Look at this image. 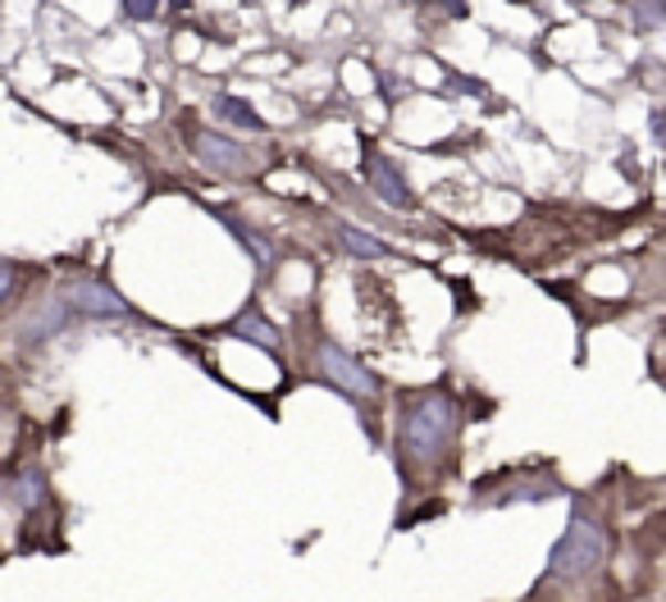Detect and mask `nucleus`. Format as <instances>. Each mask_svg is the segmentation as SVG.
<instances>
[{
  "mask_svg": "<svg viewBox=\"0 0 666 602\" xmlns=\"http://www.w3.org/2000/svg\"><path fill=\"white\" fill-rule=\"evenodd\" d=\"M397 438H402V457L416 470H438L443 452H448L452 438H457V402L443 388L420 393L416 402H406Z\"/></svg>",
  "mask_w": 666,
  "mask_h": 602,
  "instance_id": "f257e3e1",
  "label": "nucleus"
},
{
  "mask_svg": "<svg viewBox=\"0 0 666 602\" xmlns=\"http://www.w3.org/2000/svg\"><path fill=\"white\" fill-rule=\"evenodd\" d=\"M603 557H607L603 525L589 516L584 507H575L571 520H566V530H562V539L552 543V552H548V575L552 580H584V575H594L603 567Z\"/></svg>",
  "mask_w": 666,
  "mask_h": 602,
  "instance_id": "f03ea898",
  "label": "nucleus"
},
{
  "mask_svg": "<svg viewBox=\"0 0 666 602\" xmlns=\"http://www.w3.org/2000/svg\"><path fill=\"white\" fill-rule=\"evenodd\" d=\"M315 365H320L324 380L339 384L343 393H352V397H379V380L356 356H347L339 343H320L315 347Z\"/></svg>",
  "mask_w": 666,
  "mask_h": 602,
  "instance_id": "7ed1b4c3",
  "label": "nucleus"
},
{
  "mask_svg": "<svg viewBox=\"0 0 666 602\" xmlns=\"http://www.w3.org/2000/svg\"><path fill=\"white\" fill-rule=\"evenodd\" d=\"M361 169H365V183L375 187V197L379 201H388V206H397V210H412L416 206V193L406 187V178H402V169L388 160V156H379L375 146H361Z\"/></svg>",
  "mask_w": 666,
  "mask_h": 602,
  "instance_id": "20e7f679",
  "label": "nucleus"
},
{
  "mask_svg": "<svg viewBox=\"0 0 666 602\" xmlns=\"http://www.w3.org/2000/svg\"><path fill=\"white\" fill-rule=\"evenodd\" d=\"M64 301H69V307L79 311V315H96V320H110V315L128 320V315H133V307H128V301H124L115 288H110V283H73V288L64 292Z\"/></svg>",
  "mask_w": 666,
  "mask_h": 602,
  "instance_id": "39448f33",
  "label": "nucleus"
},
{
  "mask_svg": "<svg viewBox=\"0 0 666 602\" xmlns=\"http://www.w3.org/2000/svg\"><path fill=\"white\" fill-rule=\"evenodd\" d=\"M192 142H197V146H192V156H197L206 169H215V174H238V169H242V150H238L229 137L197 133Z\"/></svg>",
  "mask_w": 666,
  "mask_h": 602,
  "instance_id": "423d86ee",
  "label": "nucleus"
},
{
  "mask_svg": "<svg viewBox=\"0 0 666 602\" xmlns=\"http://www.w3.org/2000/svg\"><path fill=\"white\" fill-rule=\"evenodd\" d=\"M225 333H233V338H247V343H256V347H266V352H279V343H283V338H279V329L261 315V311H256V307H247L238 320H229L225 324Z\"/></svg>",
  "mask_w": 666,
  "mask_h": 602,
  "instance_id": "0eeeda50",
  "label": "nucleus"
},
{
  "mask_svg": "<svg viewBox=\"0 0 666 602\" xmlns=\"http://www.w3.org/2000/svg\"><path fill=\"white\" fill-rule=\"evenodd\" d=\"M69 311H73L69 301H46V307H42V311H37V315H32L28 324H23V333H19V343H28V347H32V343H46L51 333H60V329H64Z\"/></svg>",
  "mask_w": 666,
  "mask_h": 602,
  "instance_id": "6e6552de",
  "label": "nucleus"
},
{
  "mask_svg": "<svg viewBox=\"0 0 666 602\" xmlns=\"http://www.w3.org/2000/svg\"><path fill=\"white\" fill-rule=\"evenodd\" d=\"M339 242H343L352 256H361V260H384V256H393V247H388L384 238L361 233V229H352V224H339Z\"/></svg>",
  "mask_w": 666,
  "mask_h": 602,
  "instance_id": "1a4fd4ad",
  "label": "nucleus"
},
{
  "mask_svg": "<svg viewBox=\"0 0 666 602\" xmlns=\"http://www.w3.org/2000/svg\"><path fill=\"white\" fill-rule=\"evenodd\" d=\"M215 110H219V120H229V124H238V128H247V133H261V128H266V120L256 115V110H251L242 96H219Z\"/></svg>",
  "mask_w": 666,
  "mask_h": 602,
  "instance_id": "9d476101",
  "label": "nucleus"
},
{
  "mask_svg": "<svg viewBox=\"0 0 666 602\" xmlns=\"http://www.w3.org/2000/svg\"><path fill=\"white\" fill-rule=\"evenodd\" d=\"M10 498H14L23 511H37V502H46V479H42V470L19 475V479L10 484Z\"/></svg>",
  "mask_w": 666,
  "mask_h": 602,
  "instance_id": "9b49d317",
  "label": "nucleus"
},
{
  "mask_svg": "<svg viewBox=\"0 0 666 602\" xmlns=\"http://www.w3.org/2000/svg\"><path fill=\"white\" fill-rule=\"evenodd\" d=\"M219 219H225V224H229V229H233V233H238V238L247 242V251H251L256 260H261V266H270V260H274V251H270V242H266L261 233H251V229H247V224H242V219H233V215H219Z\"/></svg>",
  "mask_w": 666,
  "mask_h": 602,
  "instance_id": "f8f14e48",
  "label": "nucleus"
},
{
  "mask_svg": "<svg viewBox=\"0 0 666 602\" xmlns=\"http://www.w3.org/2000/svg\"><path fill=\"white\" fill-rule=\"evenodd\" d=\"M124 14L137 19V23H146V19L160 14V0H124Z\"/></svg>",
  "mask_w": 666,
  "mask_h": 602,
  "instance_id": "ddd939ff",
  "label": "nucleus"
},
{
  "mask_svg": "<svg viewBox=\"0 0 666 602\" xmlns=\"http://www.w3.org/2000/svg\"><path fill=\"white\" fill-rule=\"evenodd\" d=\"M443 6H448V14H452V19H461V14H466L461 0H443Z\"/></svg>",
  "mask_w": 666,
  "mask_h": 602,
  "instance_id": "4468645a",
  "label": "nucleus"
},
{
  "mask_svg": "<svg viewBox=\"0 0 666 602\" xmlns=\"http://www.w3.org/2000/svg\"><path fill=\"white\" fill-rule=\"evenodd\" d=\"M648 6L657 10V19H666V0H648Z\"/></svg>",
  "mask_w": 666,
  "mask_h": 602,
  "instance_id": "2eb2a0df",
  "label": "nucleus"
},
{
  "mask_svg": "<svg viewBox=\"0 0 666 602\" xmlns=\"http://www.w3.org/2000/svg\"><path fill=\"white\" fill-rule=\"evenodd\" d=\"M169 6H178V10H188V6H192V0H169Z\"/></svg>",
  "mask_w": 666,
  "mask_h": 602,
  "instance_id": "dca6fc26",
  "label": "nucleus"
},
{
  "mask_svg": "<svg viewBox=\"0 0 666 602\" xmlns=\"http://www.w3.org/2000/svg\"><path fill=\"white\" fill-rule=\"evenodd\" d=\"M288 6H306V0H288Z\"/></svg>",
  "mask_w": 666,
  "mask_h": 602,
  "instance_id": "f3484780",
  "label": "nucleus"
}]
</instances>
